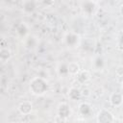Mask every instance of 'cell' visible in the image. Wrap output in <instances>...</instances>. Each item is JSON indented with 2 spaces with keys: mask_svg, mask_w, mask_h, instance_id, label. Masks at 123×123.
Returning a JSON list of instances; mask_svg holds the SVG:
<instances>
[{
  "mask_svg": "<svg viewBox=\"0 0 123 123\" xmlns=\"http://www.w3.org/2000/svg\"><path fill=\"white\" fill-rule=\"evenodd\" d=\"M37 7V3L33 0H26L22 2V10L26 14L33 13Z\"/></svg>",
  "mask_w": 123,
  "mask_h": 123,
  "instance_id": "obj_7",
  "label": "cell"
},
{
  "mask_svg": "<svg viewBox=\"0 0 123 123\" xmlns=\"http://www.w3.org/2000/svg\"><path fill=\"white\" fill-rule=\"evenodd\" d=\"M67 69H68L69 75H77L81 70L79 63L76 62H71L67 63Z\"/></svg>",
  "mask_w": 123,
  "mask_h": 123,
  "instance_id": "obj_14",
  "label": "cell"
},
{
  "mask_svg": "<svg viewBox=\"0 0 123 123\" xmlns=\"http://www.w3.org/2000/svg\"><path fill=\"white\" fill-rule=\"evenodd\" d=\"M17 109H18V111L22 115H29L33 111V104L31 101L24 100V101L19 103Z\"/></svg>",
  "mask_w": 123,
  "mask_h": 123,
  "instance_id": "obj_6",
  "label": "cell"
},
{
  "mask_svg": "<svg viewBox=\"0 0 123 123\" xmlns=\"http://www.w3.org/2000/svg\"><path fill=\"white\" fill-rule=\"evenodd\" d=\"M115 75L118 77V78H121L122 75H123V66L122 65H118L115 69Z\"/></svg>",
  "mask_w": 123,
  "mask_h": 123,
  "instance_id": "obj_18",
  "label": "cell"
},
{
  "mask_svg": "<svg viewBox=\"0 0 123 123\" xmlns=\"http://www.w3.org/2000/svg\"><path fill=\"white\" fill-rule=\"evenodd\" d=\"M105 66V60L102 56H97L93 60V67L96 70H101Z\"/></svg>",
  "mask_w": 123,
  "mask_h": 123,
  "instance_id": "obj_16",
  "label": "cell"
},
{
  "mask_svg": "<svg viewBox=\"0 0 123 123\" xmlns=\"http://www.w3.org/2000/svg\"><path fill=\"white\" fill-rule=\"evenodd\" d=\"M79 112L83 116H89L92 112L91 105L87 102H83L79 105Z\"/></svg>",
  "mask_w": 123,
  "mask_h": 123,
  "instance_id": "obj_8",
  "label": "cell"
},
{
  "mask_svg": "<svg viewBox=\"0 0 123 123\" xmlns=\"http://www.w3.org/2000/svg\"><path fill=\"white\" fill-rule=\"evenodd\" d=\"M90 94H91V92H90V90H89L88 88H85V89L82 91V96L87 97V96H89Z\"/></svg>",
  "mask_w": 123,
  "mask_h": 123,
  "instance_id": "obj_19",
  "label": "cell"
},
{
  "mask_svg": "<svg viewBox=\"0 0 123 123\" xmlns=\"http://www.w3.org/2000/svg\"><path fill=\"white\" fill-rule=\"evenodd\" d=\"M12 58V51L9 48H1L0 49V61L3 62H8Z\"/></svg>",
  "mask_w": 123,
  "mask_h": 123,
  "instance_id": "obj_15",
  "label": "cell"
},
{
  "mask_svg": "<svg viewBox=\"0 0 123 123\" xmlns=\"http://www.w3.org/2000/svg\"><path fill=\"white\" fill-rule=\"evenodd\" d=\"M16 33L18 34V36H20L21 37H26L29 36V27L25 22L20 23L17 27H16Z\"/></svg>",
  "mask_w": 123,
  "mask_h": 123,
  "instance_id": "obj_13",
  "label": "cell"
},
{
  "mask_svg": "<svg viewBox=\"0 0 123 123\" xmlns=\"http://www.w3.org/2000/svg\"><path fill=\"white\" fill-rule=\"evenodd\" d=\"M113 123H119V122H117V121H116V120H115V121H114V122H113Z\"/></svg>",
  "mask_w": 123,
  "mask_h": 123,
  "instance_id": "obj_21",
  "label": "cell"
},
{
  "mask_svg": "<svg viewBox=\"0 0 123 123\" xmlns=\"http://www.w3.org/2000/svg\"><path fill=\"white\" fill-rule=\"evenodd\" d=\"M11 123H16V122H11Z\"/></svg>",
  "mask_w": 123,
  "mask_h": 123,
  "instance_id": "obj_22",
  "label": "cell"
},
{
  "mask_svg": "<svg viewBox=\"0 0 123 123\" xmlns=\"http://www.w3.org/2000/svg\"><path fill=\"white\" fill-rule=\"evenodd\" d=\"M96 120L97 123H113L115 121V117L111 111L102 109L97 113Z\"/></svg>",
  "mask_w": 123,
  "mask_h": 123,
  "instance_id": "obj_2",
  "label": "cell"
},
{
  "mask_svg": "<svg viewBox=\"0 0 123 123\" xmlns=\"http://www.w3.org/2000/svg\"><path fill=\"white\" fill-rule=\"evenodd\" d=\"M57 112H58V115H59L60 118L63 119V120H66L71 116L72 111H71L70 106L67 103L63 102V103L59 104L58 109H57Z\"/></svg>",
  "mask_w": 123,
  "mask_h": 123,
  "instance_id": "obj_5",
  "label": "cell"
},
{
  "mask_svg": "<svg viewBox=\"0 0 123 123\" xmlns=\"http://www.w3.org/2000/svg\"><path fill=\"white\" fill-rule=\"evenodd\" d=\"M24 43H25V47L26 48H28L29 50H34L37 46V39L36 37L29 35L28 37H25Z\"/></svg>",
  "mask_w": 123,
  "mask_h": 123,
  "instance_id": "obj_11",
  "label": "cell"
},
{
  "mask_svg": "<svg viewBox=\"0 0 123 123\" xmlns=\"http://www.w3.org/2000/svg\"><path fill=\"white\" fill-rule=\"evenodd\" d=\"M122 101H123V97L122 94L119 92H113L110 96V103L113 107H120L122 105Z\"/></svg>",
  "mask_w": 123,
  "mask_h": 123,
  "instance_id": "obj_9",
  "label": "cell"
},
{
  "mask_svg": "<svg viewBox=\"0 0 123 123\" xmlns=\"http://www.w3.org/2000/svg\"><path fill=\"white\" fill-rule=\"evenodd\" d=\"M68 97L70 100L72 101H78V100H81V98L83 97L82 96V91L77 88V87H71L69 90H68Z\"/></svg>",
  "mask_w": 123,
  "mask_h": 123,
  "instance_id": "obj_12",
  "label": "cell"
},
{
  "mask_svg": "<svg viewBox=\"0 0 123 123\" xmlns=\"http://www.w3.org/2000/svg\"><path fill=\"white\" fill-rule=\"evenodd\" d=\"M81 9L84 14L90 16L97 12L98 6H97V3L94 1H84V2H81Z\"/></svg>",
  "mask_w": 123,
  "mask_h": 123,
  "instance_id": "obj_3",
  "label": "cell"
},
{
  "mask_svg": "<svg viewBox=\"0 0 123 123\" xmlns=\"http://www.w3.org/2000/svg\"><path fill=\"white\" fill-rule=\"evenodd\" d=\"M90 72L88 70H80V72L77 74V81L80 84H86L90 80Z\"/></svg>",
  "mask_w": 123,
  "mask_h": 123,
  "instance_id": "obj_10",
  "label": "cell"
},
{
  "mask_svg": "<svg viewBox=\"0 0 123 123\" xmlns=\"http://www.w3.org/2000/svg\"><path fill=\"white\" fill-rule=\"evenodd\" d=\"M75 123H83V122H81V121H77V122H75Z\"/></svg>",
  "mask_w": 123,
  "mask_h": 123,
  "instance_id": "obj_20",
  "label": "cell"
},
{
  "mask_svg": "<svg viewBox=\"0 0 123 123\" xmlns=\"http://www.w3.org/2000/svg\"><path fill=\"white\" fill-rule=\"evenodd\" d=\"M29 89L33 95L42 96L48 91L49 85L44 77H35L30 81Z\"/></svg>",
  "mask_w": 123,
  "mask_h": 123,
  "instance_id": "obj_1",
  "label": "cell"
},
{
  "mask_svg": "<svg viewBox=\"0 0 123 123\" xmlns=\"http://www.w3.org/2000/svg\"><path fill=\"white\" fill-rule=\"evenodd\" d=\"M81 38L77 33L69 32L64 36V42L70 48H75L80 44Z\"/></svg>",
  "mask_w": 123,
  "mask_h": 123,
  "instance_id": "obj_4",
  "label": "cell"
},
{
  "mask_svg": "<svg viewBox=\"0 0 123 123\" xmlns=\"http://www.w3.org/2000/svg\"><path fill=\"white\" fill-rule=\"evenodd\" d=\"M57 72L59 74V76L61 77H66L68 76V69H67V63L66 62H62L58 65L57 67Z\"/></svg>",
  "mask_w": 123,
  "mask_h": 123,
  "instance_id": "obj_17",
  "label": "cell"
}]
</instances>
